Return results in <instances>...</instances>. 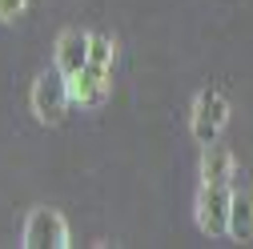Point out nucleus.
<instances>
[{
	"instance_id": "1",
	"label": "nucleus",
	"mask_w": 253,
	"mask_h": 249,
	"mask_svg": "<svg viewBox=\"0 0 253 249\" xmlns=\"http://www.w3.org/2000/svg\"><path fill=\"white\" fill-rule=\"evenodd\" d=\"M69 101H73V81L65 73H41L33 81V92H28V109L41 124H60L69 113Z\"/></svg>"
},
{
	"instance_id": "2",
	"label": "nucleus",
	"mask_w": 253,
	"mask_h": 249,
	"mask_svg": "<svg viewBox=\"0 0 253 249\" xmlns=\"http://www.w3.org/2000/svg\"><path fill=\"white\" fill-rule=\"evenodd\" d=\"M225 124H229V101L217 88H201L193 97V109H189V133H193V141L197 145L217 141Z\"/></svg>"
},
{
	"instance_id": "3",
	"label": "nucleus",
	"mask_w": 253,
	"mask_h": 249,
	"mask_svg": "<svg viewBox=\"0 0 253 249\" xmlns=\"http://www.w3.org/2000/svg\"><path fill=\"white\" fill-rule=\"evenodd\" d=\"M24 249H65L69 245V221L56 209H33L24 221Z\"/></svg>"
},
{
	"instance_id": "4",
	"label": "nucleus",
	"mask_w": 253,
	"mask_h": 249,
	"mask_svg": "<svg viewBox=\"0 0 253 249\" xmlns=\"http://www.w3.org/2000/svg\"><path fill=\"white\" fill-rule=\"evenodd\" d=\"M229 185H201L197 193V229L205 237H225L229 233Z\"/></svg>"
},
{
	"instance_id": "5",
	"label": "nucleus",
	"mask_w": 253,
	"mask_h": 249,
	"mask_svg": "<svg viewBox=\"0 0 253 249\" xmlns=\"http://www.w3.org/2000/svg\"><path fill=\"white\" fill-rule=\"evenodd\" d=\"M113 92V69H105V65H88L73 77V101L77 105H84V109H97L105 97Z\"/></svg>"
},
{
	"instance_id": "6",
	"label": "nucleus",
	"mask_w": 253,
	"mask_h": 249,
	"mask_svg": "<svg viewBox=\"0 0 253 249\" xmlns=\"http://www.w3.org/2000/svg\"><path fill=\"white\" fill-rule=\"evenodd\" d=\"M88 37H92V33L69 28V33H60V41H56V69L65 73L69 81L88 65Z\"/></svg>"
},
{
	"instance_id": "7",
	"label": "nucleus",
	"mask_w": 253,
	"mask_h": 249,
	"mask_svg": "<svg viewBox=\"0 0 253 249\" xmlns=\"http://www.w3.org/2000/svg\"><path fill=\"white\" fill-rule=\"evenodd\" d=\"M233 153L225 149V145H217V141H209L205 145V153H201V185H229L233 181Z\"/></svg>"
},
{
	"instance_id": "8",
	"label": "nucleus",
	"mask_w": 253,
	"mask_h": 249,
	"mask_svg": "<svg viewBox=\"0 0 253 249\" xmlns=\"http://www.w3.org/2000/svg\"><path fill=\"white\" fill-rule=\"evenodd\" d=\"M229 237H237L241 245L253 241V189H237L229 201Z\"/></svg>"
},
{
	"instance_id": "9",
	"label": "nucleus",
	"mask_w": 253,
	"mask_h": 249,
	"mask_svg": "<svg viewBox=\"0 0 253 249\" xmlns=\"http://www.w3.org/2000/svg\"><path fill=\"white\" fill-rule=\"evenodd\" d=\"M88 60H92V65H105V69H113V41L92 33V37H88Z\"/></svg>"
},
{
	"instance_id": "10",
	"label": "nucleus",
	"mask_w": 253,
	"mask_h": 249,
	"mask_svg": "<svg viewBox=\"0 0 253 249\" xmlns=\"http://www.w3.org/2000/svg\"><path fill=\"white\" fill-rule=\"evenodd\" d=\"M24 8H28V0H0V20H4V24H12Z\"/></svg>"
}]
</instances>
